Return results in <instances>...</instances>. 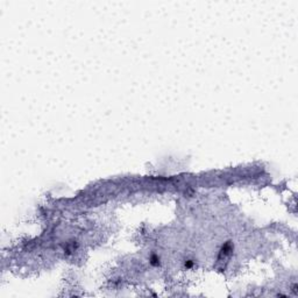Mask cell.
<instances>
[{
  "mask_svg": "<svg viewBox=\"0 0 298 298\" xmlns=\"http://www.w3.org/2000/svg\"><path fill=\"white\" fill-rule=\"evenodd\" d=\"M192 265H193V261H191V260H189V261L185 262V267L186 268H191Z\"/></svg>",
  "mask_w": 298,
  "mask_h": 298,
  "instance_id": "obj_2",
  "label": "cell"
},
{
  "mask_svg": "<svg viewBox=\"0 0 298 298\" xmlns=\"http://www.w3.org/2000/svg\"><path fill=\"white\" fill-rule=\"evenodd\" d=\"M150 264L151 265H158L159 264V257H158L157 255H151V257H150Z\"/></svg>",
  "mask_w": 298,
  "mask_h": 298,
  "instance_id": "obj_1",
  "label": "cell"
}]
</instances>
